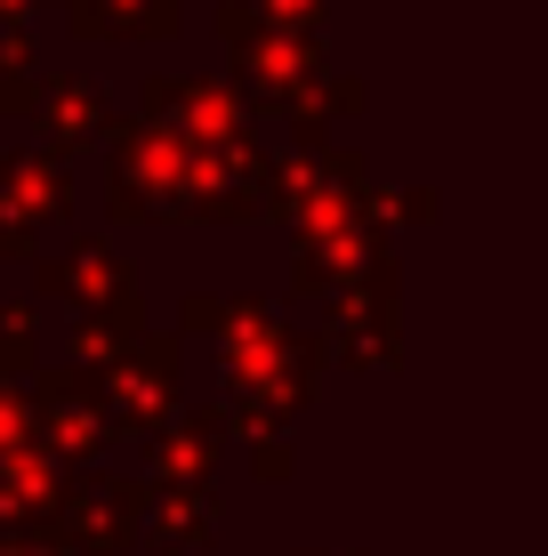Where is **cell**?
<instances>
[{
	"label": "cell",
	"mask_w": 548,
	"mask_h": 556,
	"mask_svg": "<svg viewBox=\"0 0 548 556\" xmlns=\"http://www.w3.org/2000/svg\"><path fill=\"white\" fill-rule=\"evenodd\" d=\"M0 556H33V548H0Z\"/></svg>",
	"instance_id": "obj_1"
}]
</instances>
